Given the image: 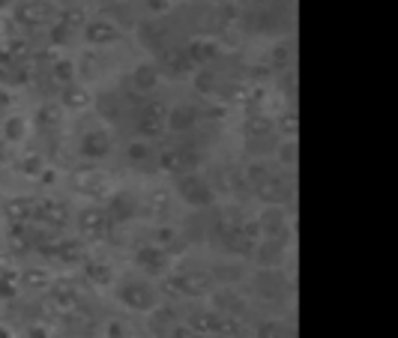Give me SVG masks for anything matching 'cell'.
<instances>
[{"instance_id":"cell-15","label":"cell","mask_w":398,"mask_h":338,"mask_svg":"<svg viewBox=\"0 0 398 338\" xmlns=\"http://www.w3.org/2000/svg\"><path fill=\"white\" fill-rule=\"evenodd\" d=\"M285 236H267L264 243H255V252H252V258H255L258 267H278L282 263V254H285Z\"/></svg>"},{"instance_id":"cell-9","label":"cell","mask_w":398,"mask_h":338,"mask_svg":"<svg viewBox=\"0 0 398 338\" xmlns=\"http://www.w3.org/2000/svg\"><path fill=\"white\" fill-rule=\"evenodd\" d=\"M177 285H180V297H210L216 290V279L204 270H186V272H177Z\"/></svg>"},{"instance_id":"cell-60","label":"cell","mask_w":398,"mask_h":338,"mask_svg":"<svg viewBox=\"0 0 398 338\" xmlns=\"http://www.w3.org/2000/svg\"><path fill=\"white\" fill-rule=\"evenodd\" d=\"M0 27H3V24H0Z\"/></svg>"},{"instance_id":"cell-45","label":"cell","mask_w":398,"mask_h":338,"mask_svg":"<svg viewBox=\"0 0 398 338\" xmlns=\"http://www.w3.org/2000/svg\"><path fill=\"white\" fill-rule=\"evenodd\" d=\"M168 204H171V198L165 195V191H153L150 195V216H165L168 213Z\"/></svg>"},{"instance_id":"cell-14","label":"cell","mask_w":398,"mask_h":338,"mask_svg":"<svg viewBox=\"0 0 398 338\" xmlns=\"http://www.w3.org/2000/svg\"><path fill=\"white\" fill-rule=\"evenodd\" d=\"M39 254L48 261H57V263H75V261H81V243H75V240L39 243Z\"/></svg>"},{"instance_id":"cell-26","label":"cell","mask_w":398,"mask_h":338,"mask_svg":"<svg viewBox=\"0 0 398 338\" xmlns=\"http://www.w3.org/2000/svg\"><path fill=\"white\" fill-rule=\"evenodd\" d=\"M84 276L90 285H96V288H105V285H111V267L102 261V258H84Z\"/></svg>"},{"instance_id":"cell-23","label":"cell","mask_w":398,"mask_h":338,"mask_svg":"<svg viewBox=\"0 0 398 338\" xmlns=\"http://www.w3.org/2000/svg\"><path fill=\"white\" fill-rule=\"evenodd\" d=\"M33 120L39 129L45 132H51V129H57V126L63 123V105L60 102H45L36 108V114H33Z\"/></svg>"},{"instance_id":"cell-53","label":"cell","mask_w":398,"mask_h":338,"mask_svg":"<svg viewBox=\"0 0 398 338\" xmlns=\"http://www.w3.org/2000/svg\"><path fill=\"white\" fill-rule=\"evenodd\" d=\"M141 114H153V117H165L168 114V108L165 105H162V102H147V105H144V111Z\"/></svg>"},{"instance_id":"cell-32","label":"cell","mask_w":398,"mask_h":338,"mask_svg":"<svg viewBox=\"0 0 398 338\" xmlns=\"http://www.w3.org/2000/svg\"><path fill=\"white\" fill-rule=\"evenodd\" d=\"M48 285H51L48 270L27 267V270L21 272V288H27V290H48Z\"/></svg>"},{"instance_id":"cell-56","label":"cell","mask_w":398,"mask_h":338,"mask_svg":"<svg viewBox=\"0 0 398 338\" xmlns=\"http://www.w3.org/2000/svg\"><path fill=\"white\" fill-rule=\"evenodd\" d=\"M9 105V96L6 93H0V108H6Z\"/></svg>"},{"instance_id":"cell-25","label":"cell","mask_w":398,"mask_h":338,"mask_svg":"<svg viewBox=\"0 0 398 338\" xmlns=\"http://www.w3.org/2000/svg\"><path fill=\"white\" fill-rule=\"evenodd\" d=\"M90 102H93V96H90V90L84 84H69V87H63V93H60V105L72 108V111H81V108H87Z\"/></svg>"},{"instance_id":"cell-46","label":"cell","mask_w":398,"mask_h":338,"mask_svg":"<svg viewBox=\"0 0 398 338\" xmlns=\"http://www.w3.org/2000/svg\"><path fill=\"white\" fill-rule=\"evenodd\" d=\"M269 60H273V66H278V69H282V66H287V63H291L294 60V54H291V45H276V48H273V54H269Z\"/></svg>"},{"instance_id":"cell-6","label":"cell","mask_w":398,"mask_h":338,"mask_svg":"<svg viewBox=\"0 0 398 338\" xmlns=\"http://www.w3.org/2000/svg\"><path fill=\"white\" fill-rule=\"evenodd\" d=\"M135 263H138L144 272H150V276H162V272L171 267V252L159 243H144L135 249Z\"/></svg>"},{"instance_id":"cell-43","label":"cell","mask_w":398,"mask_h":338,"mask_svg":"<svg viewBox=\"0 0 398 338\" xmlns=\"http://www.w3.org/2000/svg\"><path fill=\"white\" fill-rule=\"evenodd\" d=\"M18 168H21L27 177H39V173H42V159H39V153H27V156L18 162Z\"/></svg>"},{"instance_id":"cell-20","label":"cell","mask_w":398,"mask_h":338,"mask_svg":"<svg viewBox=\"0 0 398 338\" xmlns=\"http://www.w3.org/2000/svg\"><path fill=\"white\" fill-rule=\"evenodd\" d=\"M78 227H81V234H87V236H99L102 231H108V216H105V209H102V207H87V209H81V213H78Z\"/></svg>"},{"instance_id":"cell-2","label":"cell","mask_w":398,"mask_h":338,"mask_svg":"<svg viewBox=\"0 0 398 338\" xmlns=\"http://www.w3.org/2000/svg\"><path fill=\"white\" fill-rule=\"evenodd\" d=\"M252 290L267 303H278V299L287 297L291 281L285 279V272L278 267H258L255 276H252Z\"/></svg>"},{"instance_id":"cell-39","label":"cell","mask_w":398,"mask_h":338,"mask_svg":"<svg viewBox=\"0 0 398 338\" xmlns=\"http://www.w3.org/2000/svg\"><path fill=\"white\" fill-rule=\"evenodd\" d=\"M24 135H27V123H24V117H6V123H3V138L6 141H12V144H21L24 141Z\"/></svg>"},{"instance_id":"cell-17","label":"cell","mask_w":398,"mask_h":338,"mask_svg":"<svg viewBox=\"0 0 398 338\" xmlns=\"http://www.w3.org/2000/svg\"><path fill=\"white\" fill-rule=\"evenodd\" d=\"M66 207L60 204V200H54V198H42V200H36L33 204V218H39V222L45 225H54V227H60V225H66Z\"/></svg>"},{"instance_id":"cell-50","label":"cell","mask_w":398,"mask_h":338,"mask_svg":"<svg viewBox=\"0 0 398 338\" xmlns=\"http://www.w3.org/2000/svg\"><path fill=\"white\" fill-rule=\"evenodd\" d=\"M69 33H72L69 27H63L60 21H54V27H51V42H54V45H63V42L69 39Z\"/></svg>"},{"instance_id":"cell-27","label":"cell","mask_w":398,"mask_h":338,"mask_svg":"<svg viewBox=\"0 0 398 338\" xmlns=\"http://www.w3.org/2000/svg\"><path fill=\"white\" fill-rule=\"evenodd\" d=\"M159 168L165 173H186V150L183 147L159 150Z\"/></svg>"},{"instance_id":"cell-3","label":"cell","mask_w":398,"mask_h":338,"mask_svg":"<svg viewBox=\"0 0 398 338\" xmlns=\"http://www.w3.org/2000/svg\"><path fill=\"white\" fill-rule=\"evenodd\" d=\"M60 15V9L51 3V0H21L15 6V21L21 27H45L54 24Z\"/></svg>"},{"instance_id":"cell-47","label":"cell","mask_w":398,"mask_h":338,"mask_svg":"<svg viewBox=\"0 0 398 338\" xmlns=\"http://www.w3.org/2000/svg\"><path fill=\"white\" fill-rule=\"evenodd\" d=\"M278 132L287 135V138H296V111H287L278 117Z\"/></svg>"},{"instance_id":"cell-35","label":"cell","mask_w":398,"mask_h":338,"mask_svg":"<svg viewBox=\"0 0 398 338\" xmlns=\"http://www.w3.org/2000/svg\"><path fill=\"white\" fill-rule=\"evenodd\" d=\"M96 111L99 117H105V120H117L123 111H120V96L117 93H102L96 99Z\"/></svg>"},{"instance_id":"cell-31","label":"cell","mask_w":398,"mask_h":338,"mask_svg":"<svg viewBox=\"0 0 398 338\" xmlns=\"http://www.w3.org/2000/svg\"><path fill=\"white\" fill-rule=\"evenodd\" d=\"M174 317H177V312L171 306H153L150 308V330L153 332H168L171 330V323H174Z\"/></svg>"},{"instance_id":"cell-1","label":"cell","mask_w":398,"mask_h":338,"mask_svg":"<svg viewBox=\"0 0 398 338\" xmlns=\"http://www.w3.org/2000/svg\"><path fill=\"white\" fill-rule=\"evenodd\" d=\"M177 191L192 209H210L216 204V189L198 171L177 173Z\"/></svg>"},{"instance_id":"cell-49","label":"cell","mask_w":398,"mask_h":338,"mask_svg":"<svg viewBox=\"0 0 398 338\" xmlns=\"http://www.w3.org/2000/svg\"><path fill=\"white\" fill-rule=\"evenodd\" d=\"M278 81H282V93L287 99H294V90H296V75H294V69H287L285 75H278Z\"/></svg>"},{"instance_id":"cell-41","label":"cell","mask_w":398,"mask_h":338,"mask_svg":"<svg viewBox=\"0 0 398 338\" xmlns=\"http://www.w3.org/2000/svg\"><path fill=\"white\" fill-rule=\"evenodd\" d=\"M9 252H12V254H27V252H30V240L24 236V225H12V231H9Z\"/></svg>"},{"instance_id":"cell-54","label":"cell","mask_w":398,"mask_h":338,"mask_svg":"<svg viewBox=\"0 0 398 338\" xmlns=\"http://www.w3.org/2000/svg\"><path fill=\"white\" fill-rule=\"evenodd\" d=\"M27 335H48V326H42V323H33V326H27Z\"/></svg>"},{"instance_id":"cell-33","label":"cell","mask_w":398,"mask_h":338,"mask_svg":"<svg viewBox=\"0 0 398 338\" xmlns=\"http://www.w3.org/2000/svg\"><path fill=\"white\" fill-rule=\"evenodd\" d=\"M249 93H252V90L243 87V84H237V81H234V84H222L219 90H216V96H219L225 105H243V102H249Z\"/></svg>"},{"instance_id":"cell-24","label":"cell","mask_w":398,"mask_h":338,"mask_svg":"<svg viewBox=\"0 0 398 338\" xmlns=\"http://www.w3.org/2000/svg\"><path fill=\"white\" fill-rule=\"evenodd\" d=\"M213 306H216V312H222V314H243L246 312V303L234 294L231 288H225V290H213Z\"/></svg>"},{"instance_id":"cell-40","label":"cell","mask_w":398,"mask_h":338,"mask_svg":"<svg viewBox=\"0 0 398 338\" xmlns=\"http://www.w3.org/2000/svg\"><path fill=\"white\" fill-rule=\"evenodd\" d=\"M150 156H153V147H150L147 138H138V141H132L129 147H126V159L135 162V165H144Z\"/></svg>"},{"instance_id":"cell-22","label":"cell","mask_w":398,"mask_h":338,"mask_svg":"<svg viewBox=\"0 0 398 338\" xmlns=\"http://www.w3.org/2000/svg\"><path fill=\"white\" fill-rule=\"evenodd\" d=\"M162 63H165V69L174 72V75H183V72L195 69V63L186 48H162Z\"/></svg>"},{"instance_id":"cell-19","label":"cell","mask_w":398,"mask_h":338,"mask_svg":"<svg viewBox=\"0 0 398 338\" xmlns=\"http://www.w3.org/2000/svg\"><path fill=\"white\" fill-rule=\"evenodd\" d=\"M132 87L135 93H153V90L159 87V66L156 63H138L132 72Z\"/></svg>"},{"instance_id":"cell-52","label":"cell","mask_w":398,"mask_h":338,"mask_svg":"<svg viewBox=\"0 0 398 338\" xmlns=\"http://www.w3.org/2000/svg\"><path fill=\"white\" fill-rule=\"evenodd\" d=\"M147 9L153 15H165L171 12V0H147Z\"/></svg>"},{"instance_id":"cell-36","label":"cell","mask_w":398,"mask_h":338,"mask_svg":"<svg viewBox=\"0 0 398 338\" xmlns=\"http://www.w3.org/2000/svg\"><path fill=\"white\" fill-rule=\"evenodd\" d=\"M57 21H60L63 27H69V30H78V27L87 24V12H84L81 6H63L60 15H57Z\"/></svg>"},{"instance_id":"cell-51","label":"cell","mask_w":398,"mask_h":338,"mask_svg":"<svg viewBox=\"0 0 398 338\" xmlns=\"http://www.w3.org/2000/svg\"><path fill=\"white\" fill-rule=\"evenodd\" d=\"M285 330H282V323L278 321H269V323H264V326H258L255 330V335H260V338H267V335H282Z\"/></svg>"},{"instance_id":"cell-16","label":"cell","mask_w":398,"mask_h":338,"mask_svg":"<svg viewBox=\"0 0 398 338\" xmlns=\"http://www.w3.org/2000/svg\"><path fill=\"white\" fill-rule=\"evenodd\" d=\"M260 234L264 236H285L287 234V213L282 204H267V209L258 218Z\"/></svg>"},{"instance_id":"cell-12","label":"cell","mask_w":398,"mask_h":338,"mask_svg":"<svg viewBox=\"0 0 398 338\" xmlns=\"http://www.w3.org/2000/svg\"><path fill=\"white\" fill-rule=\"evenodd\" d=\"M48 299H51V306L57 308V312H72V308L78 306V299H81V294H78V285L75 281H69V279H57L54 281L51 279V285H48Z\"/></svg>"},{"instance_id":"cell-55","label":"cell","mask_w":398,"mask_h":338,"mask_svg":"<svg viewBox=\"0 0 398 338\" xmlns=\"http://www.w3.org/2000/svg\"><path fill=\"white\" fill-rule=\"evenodd\" d=\"M105 332H108V335H123V332H126V326L114 321V323H108V326H105Z\"/></svg>"},{"instance_id":"cell-44","label":"cell","mask_w":398,"mask_h":338,"mask_svg":"<svg viewBox=\"0 0 398 338\" xmlns=\"http://www.w3.org/2000/svg\"><path fill=\"white\" fill-rule=\"evenodd\" d=\"M269 173H273V171H269L267 162H252V165L246 168V180L252 182V186H258V182H260V180H267Z\"/></svg>"},{"instance_id":"cell-28","label":"cell","mask_w":398,"mask_h":338,"mask_svg":"<svg viewBox=\"0 0 398 338\" xmlns=\"http://www.w3.org/2000/svg\"><path fill=\"white\" fill-rule=\"evenodd\" d=\"M192 84H195V93H201V96H216V90L222 87V78H219V72L201 66V72L195 75Z\"/></svg>"},{"instance_id":"cell-59","label":"cell","mask_w":398,"mask_h":338,"mask_svg":"<svg viewBox=\"0 0 398 338\" xmlns=\"http://www.w3.org/2000/svg\"><path fill=\"white\" fill-rule=\"evenodd\" d=\"M219 3H228V0H219Z\"/></svg>"},{"instance_id":"cell-11","label":"cell","mask_w":398,"mask_h":338,"mask_svg":"<svg viewBox=\"0 0 398 338\" xmlns=\"http://www.w3.org/2000/svg\"><path fill=\"white\" fill-rule=\"evenodd\" d=\"M198 120H201V111H198L195 105H174V108H168V114H165V129L168 132H174V135H183V132H192Z\"/></svg>"},{"instance_id":"cell-10","label":"cell","mask_w":398,"mask_h":338,"mask_svg":"<svg viewBox=\"0 0 398 338\" xmlns=\"http://www.w3.org/2000/svg\"><path fill=\"white\" fill-rule=\"evenodd\" d=\"M105 216H108V225H129L138 216V200L129 191H114V195H108Z\"/></svg>"},{"instance_id":"cell-13","label":"cell","mask_w":398,"mask_h":338,"mask_svg":"<svg viewBox=\"0 0 398 338\" xmlns=\"http://www.w3.org/2000/svg\"><path fill=\"white\" fill-rule=\"evenodd\" d=\"M81 30H84V42L90 45V48H102V45H111V42L120 39V27H117L114 21H105V18L87 21Z\"/></svg>"},{"instance_id":"cell-8","label":"cell","mask_w":398,"mask_h":338,"mask_svg":"<svg viewBox=\"0 0 398 338\" xmlns=\"http://www.w3.org/2000/svg\"><path fill=\"white\" fill-rule=\"evenodd\" d=\"M255 198L264 200V204H282L285 207L287 200L294 198V186L287 177H273V173H269L267 180H260L255 186Z\"/></svg>"},{"instance_id":"cell-29","label":"cell","mask_w":398,"mask_h":338,"mask_svg":"<svg viewBox=\"0 0 398 338\" xmlns=\"http://www.w3.org/2000/svg\"><path fill=\"white\" fill-rule=\"evenodd\" d=\"M51 78H54V84H60V87L75 84V78H78V66H75V60H54V66H51Z\"/></svg>"},{"instance_id":"cell-48","label":"cell","mask_w":398,"mask_h":338,"mask_svg":"<svg viewBox=\"0 0 398 338\" xmlns=\"http://www.w3.org/2000/svg\"><path fill=\"white\" fill-rule=\"evenodd\" d=\"M12 162H15V144L0 135V165H12Z\"/></svg>"},{"instance_id":"cell-57","label":"cell","mask_w":398,"mask_h":338,"mask_svg":"<svg viewBox=\"0 0 398 338\" xmlns=\"http://www.w3.org/2000/svg\"><path fill=\"white\" fill-rule=\"evenodd\" d=\"M0 335L6 338V335H12V332H9V326H0Z\"/></svg>"},{"instance_id":"cell-30","label":"cell","mask_w":398,"mask_h":338,"mask_svg":"<svg viewBox=\"0 0 398 338\" xmlns=\"http://www.w3.org/2000/svg\"><path fill=\"white\" fill-rule=\"evenodd\" d=\"M138 132H141V138H147V141H156L162 138L168 129H165V117H153V114H141V120H138Z\"/></svg>"},{"instance_id":"cell-42","label":"cell","mask_w":398,"mask_h":338,"mask_svg":"<svg viewBox=\"0 0 398 338\" xmlns=\"http://www.w3.org/2000/svg\"><path fill=\"white\" fill-rule=\"evenodd\" d=\"M276 156H278V165H285V168H296V138H287L285 144H278Z\"/></svg>"},{"instance_id":"cell-5","label":"cell","mask_w":398,"mask_h":338,"mask_svg":"<svg viewBox=\"0 0 398 338\" xmlns=\"http://www.w3.org/2000/svg\"><path fill=\"white\" fill-rule=\"evenodd\" d=\"M69 186L81 191V195H93V198H108V182L102 177V171L93 168V165H81L69 173Z\"/></svg>"},{"instance_id":"cell-34","label":"cell","mask_w":398,"mask_h":338,"mask_svg":"<svg viewBox=\"0 0 398 338\" xmlns=\"http://www.w3.org/2000/svg\"><path fill=\"white\" fill-rule=\"evenodd\" d=\"M75 66H78V75L87 81L102 75V57H99V51H84V57H81V63H75Z\"/></svg>"},{"instance_id":"cell-7","label":"cell","mask_w":398,"mask_h":338,"mask_svg":"<svg viewBox=\"0 0 398 338\" xmlns=\"http://www.w3.org/2000/svg\"><path fill=\"white\" fill-rule=\"evenodd\" d=\"M111 147H114V138H111V132L108 129H87L84 135H81V141H78V153L84 159H90V162H99V159H105L108 153H111Z\"/></svg>"},{"instance_id":"cell-37","label":"cell","mask_w":398,"mask_h":338,"mask_svg":"<svg viewBox=\"0 0 398 338\" xmlns=\"http://www.w3.org/2000/svg\"><path fill=\"white\" fill-rule=\"evenodd\" d=\"M210 276L216 281H222V285H231V281L237 285V281H243L246 272H243V267H237V263H219V267H213Z\"/></svg>"},{"instance_id":"cell-18","label":"cell","mask_w":398,"mask_h":338,"mask_svg":"<svg viewBox=\"0 0 398 338\" xmlns=\"http://www.w3.org/2000/svg\"><path fill=\"white\" fill-rule=\"evenodd\" d=\"M186 51H189V57H192L195 66H207V63H213V60L222 54L219 42H216V39H207V36H198V39H192V42L186 45Z\"/></svg>"},{"instance_id":"cell-4","label":"cell","mask_w":398,"mask_h":338,"mask_svg":"<svg viewBox=\"0 0 398 338\" xmlns=\"http://www.w3.org/2000/svg\"><path fill=\"white\" fill-rule=\"evenodd\" d=\"M117 299L129 308V312H150L156 306V290H153L147 281H135L126 279L120 288H117Z\"/></svg>"},{"instance_id":"cell-58","label":"cell","mask_w":398,"mask_h":338,"mask_svg":"<svg viewBox=\"0 0 398 338\" xmlns=\"http://www.w3.org/2000/svg\"><path fill=\"white\" fill-rule=\"evenodd\" d=\"M6 6H12V0H0V9H6Z\"/></svg>"},{"instance_id":"cell-38","label":"cell","mask_w":398,"mask_h":338,"mask_svg":"<svg viewBox=\"0 0 398 338\" xmlns=\"http://www.w3.org/2000/svg\"><path fill=\"white\" fill-rule=\"evenodd\" d=\"M273 129H276L273 120L264 117V114H252L246 120V135H249V138H264V135H269Z\"/></svg>"},{"instance_id":"cell-21","label":"cell","mask_w":398,"mask_h":338,"mask_svg":"<svg viewBox=\"0 0 398 338\" xmlns=\"http://www.w3.org/2000/svg\"><path fill=\"white\" fill-rule=\"evenodd\" d=\"M33 198H9L3 204V216L9 225H27L33 218Z\"/></svg>"}]
</instances>
